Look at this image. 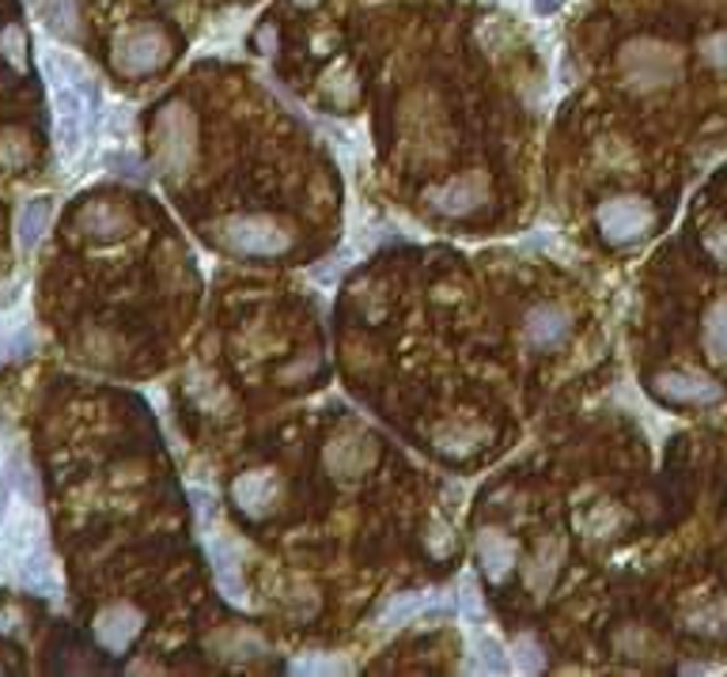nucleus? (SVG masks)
<instances>
[{"mask_svg":"<svg viewBox=\"0 0 727 677\" xmlns=\"http://www.w3.org/2000/svg\"><path fill=\"white\" fill-rule=\"evenodd\" d=\"M209 552H212V572H217L220 591L232 602H243L246 586H243V564L235 557V541L232 538H209Z\"/></svg>","mask_w":727,"mask_h":677,"instance_id":"15","label":"nucleus"},{"mask_svg":"<svg viewBox=\"0 0 727 677\" xmlns=\"http://www.w3.org/2000/svg\"><path fill=\"white\" fill-rule=\"evenodd\" d=\"M292 674H349V663L345 658H323V655H307L292 663Z\"/></svg>","mask_w":727,"mask_h":677,"instance_id":"31","label":"nucleus"},{"mask_svg":"<svg viewBox=\"0 0 727 677\" xmlns=\"http://www.w3.org/2000/svg\"><path fill=\"white\" fill-rule=\"evenodd\" d=\"M190 500H193V511H198L201 527L209 530V527H212V519H217V496L206 493V488H193Z\"/></svg>","mask_w":727,"mask_h":677,"instance_id":"35","label":"nucleus"},{"mask_svg":"<svg viewBox=\"0 0 727 677\" xmlns=\"http://www.w3.org/2000/svg\"><path fill=\"white\" fill-rule=\"evenodd\" d=\"M618 68H622L629 92H663L682 76V53L667 42L633 39L618 53Z\"/></svg>","mask_w":727,"mask_h":677,"instance_id":"3","label":"nucleus"},{"mask_svg":"<svg viewBox=\"0 0 727 677\" xmlns=\"http://www.w3.org/2000/svg\"><path fill=\"white\" fill-rule=\"evenodd\" d=\"M152 148L164 174L182 178L198 163V114L186 103H164L152 121Z\"/></svg>","mask_w":727,"mask_h":677,"instance_id":"2","label":"nucleus"},{"mask_svg":"<svg viewBox=\"0 0 727 677\" xmlns=\"http://www.w3.org/2000/svg\"><path fill=\"white\" fill-rule=\"evenodd\" d=\"M254 46H262V53H277V27H273V23L259 27V34H254Z\"/></svg>","mask_w":727,"mask_h":677,"instance_id":"38","label":"nucleus"},{"mask_svg":"<svg viewBox=\"0 0 727 677\" xmlns=\"http://www.w3.org/2000/svg\"><path fill=\"white\" fill-rule=\"evenodd\" d=\"M572 334V315L561 303H538L523 318V337L530 349H557L561 341H569Z\"/></svg>","mask_w":727,"mask_h":677,"instance_id":"11","label":"nucleus"},{"mask_svg":"<svg viewBox=\"0 0 727 677\" xmlns=\"http://www.w3.org/2000/svg\"><path fill=\"white\" fill-rule=\"evenodd\" d=\"M0 349H4L8 360H27V356L34 352V334H31V326H23V329H15V334H8Z\"/></svg>","mask_w":727,"mask_h":677,"instance_id":"32","label":"nucleus"},{"mask_svg":"<svg viewBox=\"0 0 727 677\" xmlns=\"http://www.w3.org/2000/svg\"><path fill=\"white\" fill-rule=\"evenodd\" d=\"M470 666L466 670H482V674H504L508 670V652L501 647V639L493 636H474V644H470Z\"/></svg>","mask_w":727,"mask_h":677,"instance_id":"22","label":"nucleus"},{"mask_svg":"<svg viewBox=\"0 0 727 677\" xmlns=\"http://www.w3.org/2000/svg\"><path fill=\"white\" fill-rule=\"evenodd\" d=\"M209 647L220 658H254L259 652H265V644L254 632H217V636L209 639Z\"/></svg>","mask_w":727,"mask_h":677,"instance_id":"23","label":"nucleus"},{"mask_svg":"<svg viewBox=\"0 0 727 677\" xmlns=\"http://www.w3.org/2000/svg\"><path fill=\"white\" fill-rule=\"evenodd\" d=\"M281 477L273 469H246L232 480V504L243 519L259 522V519H270L281 504Z\"/></svg>","mask_w":727,"mask_h":677,"instance_id":"8","label":"nucleus"},{"mask_svg":"<svg viewBox=\"0 0 727 677\" xmlns=\"http://www.w3.org/2000/svg\"><path fill=\"white\" fill-rule=\"evenodd\" d=\"M614 644H618V652L629 655V658H649V647H655V639H652L644 628L629 625V628L618 632V636H614Z\"/></svg>","mask_w":727,"mask_h":677,"instance_id":"29","label":"nucleus"},{"mask_svg":"<svg viewBox=\"0 0 727 677\" xmlns=\"http://www.w3.org/2000/svg\"><path fill=\"white\" fill-rule=\"evenodd\" d=\"M599 235L610 246H633L655 228V209L649 198H607L596 212Z\"/></svg>","mask_w":727,"mask_h":677,"instance_id":"4","label":"nucleus"},{"mask_svg":"<svg viewBox=\"0 0 727 677\" xmlns=\"http://www.w3.org/2000/svg\"><path fill=\"white\" fill-rule=\"evenodd\" d=\"M12 496H15V480L12 474L0 477V522L8 519V507H12Z\"/></svg>","mask_w":727,"mask_h":677,"instance_id":"39","label":"nucleus"},{"mask_svg":"<svg viewBox=\"0 0 727 677\" xmlns=\"http://www.w3.org/2000/svg\"><path fill=\"white\" fill-rule=\"evenodd\" d=\"M42 15H46V27L57 39L65 42H76L80 34H84V27H80V8L76 0H42Z\"/></svg>","mask_w":727,"mask_h":677,"instance_id":"21","label":"nucleus"},{"mask_svg":"<svg viewBox=\"0 0 727 677\" xmlns=\"http://www.w3.org/2000/svg\"><path fill=\"white\" fill-rule=\"evenodd\" d=\"M27 4H31V8H39V4H42V0H27Z\"/></svg>","mask_w":727,"mask_h":677,"instance_id":"43","label":"nucleus"},{"mask_svg":"<svg viewBox=\"0 0 727 677\" xmlns=\"http://www.w3.org/2000/svg\"><path fill=\"white\" fill-rule=\"evenodd\" d=\"M171 61V39L159 27H133L114 42V68L122 76H148Z\"/></svg>","mask_w":727,"mask_h":677,"instance_id":"5","label":"nucleus"},{"mask_svg":"<svg viewBox=\"0 0 727 677\" xmlns=\"http://www.w3.org/2000/svg\"><path fill=\"white\" fill-rule=\"evenodd\" d=\"M0 57H4L15 73H23L27 68V34H23V27L8 23L4 31H0Z\"/></svg>","mask_w":727,"mask_h":677,"instance_id":"26","label":"nucleus"},{"mask_svg":"<svg viewBox=\"0 0 727 677\" xmlns=\"http://www.w3.org/2000/svg\"><path fill=\"white\" fill-rule=\"evenodd\" d=\"M702 53H705L708 65H713V68H724V73H727V31L713 34V39H705V42H702Z\"/></svg>","mask_w":727,"mask_h":677,"instance_id":"34","label":"nucleus"},{"mask_svg":"<svg viewBox=\"0 0 727 677\" xmlns=\"http://www.w3.org/2000/svg\"><path fill=\"white\" fill-rule=\"evenodd\" d=\"M76 228L95 243H114V239H126L133 231V216L114 201H92L76 212Z\"/></svg>","mask_w":727,"mask_h":677,"instance_id":"12","label":"nucleus"},{"mask_svg":"<svg viewBox=\"0 0 727 677\" xmlns=\"http://www.w3.org/2000/svg\"><path fill=\"white\" fill-rule=\"evenodd\" d=\"M84 145V118H57V148L65 159H76Z\"/></svg>","mask_w":727,"mask_h":677,"instance_id":"30","label":"nucleus"},{"mask_svg":"<svg viewBox=\"0 0 727 677\" xmlns=\"http://www.w3.org/2000/svg\"><path fill=\"white\" fill-rule=\"evenodd\" d=\"M53 220V201L50 198H31L20 209V220H15V239H20L23 251H34L39 246V239L46 235Z\"/></svg>","mask_w":727,"mask_h":677,"instance_id":"18","label":"nucleus"},{"mask_svg":"<svg viewBox=\"0 0 727 677\" xmlns=\"http://www.w3.org/2000/svg\"><path fill=\"white\" fill-rule=\"evenodd\" d=\"M561 560H565V538L561 533H549V538L538 541L535 552H530V560H527V591L538 594V599L549 594L557 572H561Z\"/></svg>","mask_w":727,"mask_h":677,"instance_id":"14","label":"nucleus"},{"mask_svg":"<svg viewBox=\"0 0 727 677\" xmlns=\"http://www.w3.org/2000/svg\"><path fill=\"white\" fill-rule=\"evenodd\" d=\"M299 8H312V4H318V0H296Z\"/></svg>","mask_w":727,"mask_h":677,"instance_id":"42","label":"nucleus"},{"mask_svg":"<svg viewBox=\"0 0 727 677\" xmlns=\"http://www.w3.org/2000/svg\"><path fill=\"white\" fill-rule=\"evenodd\" d=\"M508 655H512V670H519V674H542L546 670L542 644H538L535 636H527V632H519V636L512 639Z\"/></svg>","mask_w":727,"mask_h":677,"instance_id":"24","label":"nucleus"},{"mask_svg":"<svg viewBox=\"0 0 727 677\" xmlns=\"http://www.w3.org/2000/svg\"><path fill=\"white\" fill-rule=\"evenodd\" d=\"M140 628H145V613L129 602L106 605V610H99V617H95V639L110 655H126L133 639L140 636Z\"/></svg>","mask_w":727,"mask_h":677,"instance_id":"10","label":"nucleus"},{"mask_svg":"<svg viewBox=\"0 0 727 677\" xmlns=\"http://www.w3.org/2000/svg\"><path fill=\"white\" fill-rule=\"evenodd\" d=\"M686 628L697 632V636H724L727 632V599H716V602L702 605L697 613H689Z\"/></svg>","mask_w":727,"mask_h":677,"instance_id":"25","label":"nucleus"},{"mask_svg":"<svg viewBox=\"0 0 727 677\" xmlns=\"http://www.w3.org/2000/svg\"><path fill=\"white\" fill-rule=\"evenodd\" d=\"M561 8V0H535V12L538 15H549V12H557Z\"/></svg>","mask_w":727,"mask_h":677,"instance_id":"41","label":"nucleus"},{"mask_svg":"<svg viewBox=\"0 0 727 677\" xmlns=\"http://www.w3.org/2000/svg\"><path fill=\"white\" fill-rule=\"evenodd\" d=\"M315 363H318V356H307V360H304V363H296V368H288V371H285V375H281V379H285V382H296L299 375H307V371H312V368H315Z\"/></svg>","mask_w":727,"mask_h":677,"instance_id":"40","label":"nucleus"},{"mask_svg":"<svg viewBox=\"0 0 727 677\" xmlns=\"http://www.w3.org/2000/svg\"><path fill=\"white\" fill-rule=\"evenodd\" d=\"M649 390L667 405H697V409L720 405L727 398V390L716 379L702 375V371H686V368L660 371V375L649 382Z\"/></svg>","mask_w":727,"mask_h":677,"instance_id":"6","label":"nucleus"},{"mask_svg":"<svg viewBox=\"0 0 727 677\" xmlns=\"http://www.w3.org/2000/svg\"><path fill=\"white\" fill-rule=\"evenodd\" d=\"M20 583L27 586V591H39V594H53L57 591V579H53V560H50V552H46V546H34V549H27L23 552V564H20Z\"/></svg>","mask_w":727,"mask_h":677,"instance_id":"19","label":"nucleus"},{"mask_svg":"<svg viewBox=\"0 0 727 677\" xmlns=\"http://www.w3.org/2000/svg\"><path fill=\"white\" fill-rule=\"evenodd\" d=\"M417 613H424V599H417V594H398V599L390 602L387 613H383V628L405 625V621L417 617Z\"/></svg>","mask_w":727,"mask_h":677,"instance_id":"28","label":"nucleus"},{"mask_svg":"<svg viewBox=\"0 0 727 677\" xmlns=\"http://www.w3.org/2000/svg\"><path fill=\"white\" fill-rule=\"evenodd\" d=\"M212 243L239 257H281L296 246V235L285 220L243 212V216H228L212 224Z\"/></svg>","mask_w":727,"mask_h":677,"instance_id":"1","label":"nucleus"},{"mask_svg":"<svg viewBox=\"0 0 727 677\" xmlns=\"http://www.w3.org/2000/svg\"><path fill=\"white\" fill-rule=\"evenodd\" d=\"M702 345H705L708 360L727 363V296H724V299H716L713 307L705 310Z\"/></svg>","mask_w":727,"mask_h":677,"instance_id":"20","label":"nucleus"},{"mask_svg":"<svg viewBox=\"0 0 727 677\" xmlns=\"http://www.w3.org/2000/svg\"><path fill=\"white\" fill-rule=\"evenodd\" d=\"M376 458H379V443L371 440L368 432H360V427H341V432L330 435V443L323 447L326 474H334L338 480L368 474V469L376 466Z\"/></svg>","mask_w":727,"mask_h":677,"instance_id":"7","label":"nucleus"},{"mask_svg":"<svg viewBox=\"0 0 727 677\" xmlns=\"http://www.w3.org/2000/svg\"><path fill=\"white\" fill-rule=\"evenodd\" d=\"M106 167H114V171L126 174V178H137V182H148V174H145V167H140V159L129 156V151H110V156H106Z\"/></svg>","mask_w":727,"mask_h":677,"instance_id":"33","label":"nucleus"},{"mask_svg":"<svg viewBox=\"0 0 727 677\" xmlns=\"http://www.w3.org/2000/svg\"><path fill=\"white\" fill-rule=\"evenodd\" d=\"M485 201H489V178L482 171L459 174V178H451V182L436 186V190H429V204L440 216H451V220H463L470 212L485 209Z\"/></svg>","mask_w":727,"mask_h":677,"instance_id":"9","label":"nucleus"},{"mask_svg":"<svg viewBox=\"0 0 727 677\" xmlns=\"http://www.w3.org/2000/svg\"><path fill=\"white\" fill-rule=\"evenodd\" d=\"M459 602H463V613L474 621H485V605H482V594H477L474 583H463V594H459Z\"/></svg>","mask_w":727,"mask_h":677,"instance_id":"36","label":"nucleus"},{"mask_svg":"<svg viewBox=\"0 0 727 677\" xmlns=\"http://www.w3.org/2000/svg\"><path fill=\"white\" fill-rule=\"evenodd\" d=\"M477 564H482V575L489 579V583H504V579L512 575V568H516V538L496 527H482L477 530Z\"/></svg>","mask_w":727,"mask_h":677,"instance_id":"13","label":"nucleus"},{"mask_svg":"<svg viewBox=\"0 0 727 677\" xmlns=\"http://www.w3.org/2000/svg\"><path fill=\"white\" fill-rule=\"evenodd\" d=\"M31 159V145H27V133L4 129L0 133V167H20Z\"/></svg>","mask_w":727,"mask_h":677,"instance_id":"27","label":"nucleus"},{"mask_svg":"<svg viewBox=\"0 0 727 677\" xmlns=\"http://www.w3.org/2000/svg\"><path fill=\"white\" fill-rule=\"evenodd\" d=\"M42 68H46L50 80H65V84L80 87V92H84L92 103H99V87H95V76L87 73V65L80 57H73V53L46 50V53H42Z\"/></svg>","mask_w":727,"mask_h":677,"instance_id":"16","label":"nucleus"},{"mask_svg":"<svg viewBox=\"0 0 727 677\" xmlns=\"http://www.w3.org/2000/svg\"><path fill=\"white\" fill-rule=\"evenodd\" d=\"M705 246L727 265V228H708L705 231Z\"/></svg>","mask_w":727,"mask_h":677,"instance_id":"37","label":"nucleus"},{"mask_svg":"<svg viewBox=\"0 0 727 677\" xmlns=\"http://www.w3.org/2000/svg\"><path fill=\"white\" fill-rule=\"evenodd\" d=\"M489 443V427L470 424V421H451L436 432V447L451 458H466V454L482 451Z\"/></svg>","mask_w":727,"mask_h":677,"instance_id":"17","label":"nucleus"}]
</instances>
